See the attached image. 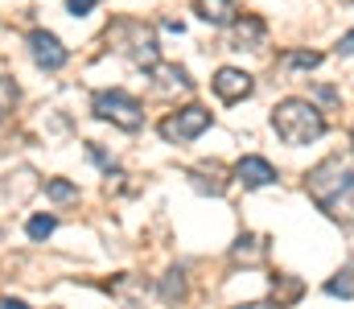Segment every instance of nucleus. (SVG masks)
Instances as JSON below:
<instances>
[{
	"mask_svg": "<svg viewBox=\"0 0 354 309\" xmlns=\"http://www.w3.org/2000/svg\"><path fill=\"white\" fill-rule=\"evenodd\" d=\"M210 128V111L202 107V103H189V107H181L174 115H165L161 120V136L169 140V144H189L194 136H202Z\"/></svg>",
	"mask_w": 354,
	"mask_h": 309,
	"instance_id": "obj_4",
	"label": "nucleus"
},
{
	"mask_svg": "<svg viewBox=\"0 0 354 309\" xmlns=\"http://www.w3.org/2000/svg\"><path fill=\"white\" fill-rule=\"evenodd\" d=\"M12 103H17V83L12 79H0V120L12 111Z\"/></svg>",
	"mask_w": 354,
	"mask_h": 309,
	"instance_id": "obj_18",
	"label": "nucleus"
},
{
	"mask_svg": "<svg viewBox=\"0 0 354 309\" xmlns=\"http://www.w3.org/2000/svg\"><path fill=\"white\" fill-rule=\"evenodd\" d=\"M54 227H58V223H54L50 214H37V218H29V239H33V243H41V239H50V235H54Z\"/></svg>",
	"mask_w": 354,
	"mask_h": 309,
	"instance_id": "obj_15",
	"label": "nucleus"
},
{
	"mask_svg": "<svg viewBox=\"0 0 354 309\" xmlns=\"http://www.w3.org/2000/svg\"><path fill=\"white\" fill-rule=\"evenodd\" d=\"M272 128L284 144L301 149V144H313L326 132V115L309 100H280L272 107Z\"/></svg>",
	"mask_w": 354,
	"mask_h": 309,
	"instance_id": "obj_2",
	"label": "nucleus"
},
{
	"mask_svg": "<svg viewBox=\"0 0 354 309\" xmlns=\"http://www.w3.org/2000/svg\"><path fill=\"white\" fill-rule=\"evenodd\" d=\"M284 62H288L292 71H313V66H322V54H317V50H301V54H288Z\"/></svg>",
	"mask_w": 354,
	"mask_h": 309,
	"instance_id": "obj_16",
	"label": "nucleus"
},
{
	"mask_svg": "<svg viewBox=\"0 0 354 309\" xmlns=\"http://www.w3.org/2000/svg\"><path fill=\"white\" fill-rule=\"evenodd\" d=\"M264 252H268V243L260 239V235H239L235 247H231L235 260H264Z\"/></svg>",
	"mask_w": 354,
	"mask_h": 309,
	"instance_id": "obj_11",
	"label": "nucleus"
},
{
	"mask_svg": "<svg viewBox=\"0 0 354 309\" xmlns=\"http://www.w3.org/2000/svg\"><path fill=\"white\" fill-rule=\"evenodd\" d=\"M46 194H50L54 203H75V198H79V186H71L66 178H54V182H46Z\"/></svg>",
	"mask_w": 354,
	"mask_h": 309,
	"instance_id": "obj_14",
	"label": "nucleus"
},
{
	"mask_svg": "<svg viewBox=\"0 0 354 309\" xmlns=\"http://www.w3.org/2000/svg\"><path fill=\"white\" fill-rule=\"evenodd\" d=\"M351 144H354V128H351Z\"/></svg>",
	"mask_w": 354,
	"mask_h": 309,
	"instance_id": "obj_23",
	"label": "nucleus"
},
{
	"mask_svg": "<svg viewBox=\"0 0 354 309\" xmlns=\"http://www.w3.org/2000/svg\"><path fill=\"white\" fill-rule=\"evenodd\" d=\"M157 75H161V83H157L161 91H189L194 87V79L181 66H157Z\"/></svg>",
	"mask_w": 354,
	"mask_h": 309,
	"instance_id": "obj_12",
	"label": "nucleus"
},
{
	"mask_svg": "<svg viewBox=\"0 0 354 309\" xmlns=\"http://www.w3.org/2000/svg\"><path fill=\"white\" fill-rule=\"evenodd\" d=\"M268 37V25L260 21V17H243V21H235V29H231V46L235 50H260Z\"/></svg>",
	"mask_w": 354,
	"mask_h": 309,
	"instance_id": "obj_9",
	"label": "nucleus"
},
{
	"mask_svg": "<svg viewBox=\"0 0 354 309\" xmlns=\"http://www.w3.org/2000/svg\"><path fill=\"white\" fill-rule=\"evenodd\" d=\"M330 297H354V272H338L330 285H326Z\"/></svg>",
	"mask_w": 354,
	"mask_h": 309,
	"instance_id": "obj_17",
	"label": "nucleus"
},
{
	"mask_svg": "<svg viewBox=\"0 0 354 309\" xmlns=\"http://www.w3.org/2000/svg\"><path fill=\"white\" fill-rule=\"evenodd\" d=\"M210 87H214V95H218L223 103H239V100H248V95L256 91L252 75H248V71H239V66H223V71L210 79Z\"/></svg>",
	"mask_w": 354,
	"mask_h": 309,
	"instance_id": "obj_6",
	"label": "nucleus"
},
{
	"mask_svg": "<svg viewBox=\"0 0 354 309\" xmlns=\"http://www.w3.org/2000/svg\"><path fill=\"white\" fill-rule=\"evenodd\" d=\"M0 309H29L25 301H12V297H0Z\"/></svg>",
	"mask_w": 354,
	"mask_h": 309,
	"instance_id": "obj_21",
	"label": "nucleus"
},
{
	"mask_svg": "<svg viewBox=\"0 0 354 309\" xmlns=\"http://www.w3.org/2000/svg\"><path fill=\"white\" fill-rule=\"evenodd\" d=\"M194 12L210 25H231L235 21V0H194Z\"/></svg>",
	"mask_w": 354,
	"mask_h": 309,
	"instance_id": "obj_10",
	"label": "nucleus"
},
{
	"mask_svg": "<svg viewBox=\"0 0 354 309\" xmlns=\"http://www.w3.org/2000/svg\"><path fill=\"white\" fill-rule=\"evenodd\" d=\"M29 54H33V62L41 66V71H62L66 66V46L50 33V29H33L29 33Z\"/></svg>",
	"mask_w": 354,
	"mask_h": 309,
	"instance_id": "obj_5",
	"label": "nucleus"
},
{
	"mask_svg": "<svg viewBox=\"0 0 354 309\" xmlns=\"http://www.w3.org/2000/svg\"><path fill=\"white\" fill-rule=\"evenodd\" d=\"M161 297L174 306V301H185V272L174 268V272H165V281H161Z\"/></svg>",
	"mask_w": 354,
	"mask_h": 309,
	"instance_id": "obj_13",
	"label": "nucleus"
},
{
	"mask_svg": "<svg viewBox=\"0 0 354 309\" xmlns=\"http://www.w3.org/2000/svg\"><path fill=\"white\" fill-rule=\"evenodd\" d=\"M305 190L309 198L330 210L334 218H354V169L342 157H326L317 169H309L305 178Z\"/></svg>",
	"mask_w": 354,
	"mask_h": 309,
	"instance_id": "obj_1",
	"label": "nucleus"
},
{
	"mask_svg": "<svg viewBox=\"0 0 354 309\" xmlns=\"http://www.w3.org/2000/svg\"><path fill=\"white\" fill-rule=\"evenodd\" d=\"M239 309H276V306H239Z\"/></svg>",
	"mask_w": 354,
	"mask_h": 309,
	"instance_id": "obj_22",
	"label": "nucleus"
},
{
	"mask_svg": "<svg viewBox=\"0 0 354 309\" xmlns=\"http://www.w3.org/2000/svg\"><path fill=\"white\" fill-rule=\"evenodd\" d=\"M338 54H342V58H354V33H346V37L338 41Z\"/></svg>",
	"mask_w": 354,
	"mask_h": 309,
	"instance_id": "obj_20",
	"label": "nucleus"
},
{
	"mask_svg": "<svg viewBox=\"0 0 354 309\" xmlns=\"http://www.w3.org/2000/svg\"><path fill=\"white\" fill-rule=\"evenodd\" d=\"M235 182L239 186H248V190H264V186H272L276 182V169H272V161H264V157H239L235 161Z\"/></svg>",
	"mask_w": 354,
	"mask_h": 309,
	"instance_id": "obj_8",
	"label": "nucleus"
},
{
	"mask_svg": "<svg viewBox=\"0 0 354 309\" xmlns=\"http://www.w3.org/2000/svg\"><path fill=\"white\" fill-rule=\"evenodd\" d=\"M99 0H66V8H71V17H87L91 8H95Z\"/></svg>",
	"mask_w": 354,
	"mask_h": 309,
	"instance_id": "obj_19",
	"label": "nucleus"
},
{
	"mask_svg": "<svg viewBox=\"0 0 354 309\" xmlns=\"http://www.w3.org/2000/svg\"><path fill=\"white\" fill-rule=\"evenodd\" d=\"M91 107H95L99 120H111V124L124 128V132H136V128L145 124V107L132 100L128 91H95Z\"/></svg>",
	"mask_w": 354,
	"mask_h": 309,
	"instance_id": "obj_3",
	"label": "nucleus"
},
{
	"mask_svg": "<svg viewBox=\"0 0 354 309\" xmlns=\"http://www.w3.org/2000/svg\"><path fill=\"white\" fill-rule=\"evenodd\" d=\"M128 29H132V41L128 46H120L136 66H145V71H157L161 66V50H157V37L149 33V29H140V25H132L128 21Z\"/></svg>",
	"mask_w": 354,
	"mask_h": 309,
	"instance_id": "obj_7",
	"label": "nucleus"
}]
</instances>
